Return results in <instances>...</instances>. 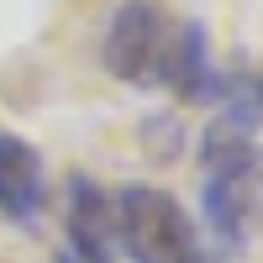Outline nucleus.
Segmentation results:
<instances>
[{
    "label": "nucleus",
    "instance_id": "f257e3e1",
    "mask_svg": "<svg viewBox=\"0 0 263 263\" xmlns=\"http://www.w3.org/2000/svg\"><path fill=\"white\" fill-rule=\"evenodd\" d=\"M200 205L221 248H242L263 205V158L237 126H211L200 147Z\"/></svg>",
    "mask_w": 263,
    "mask_h": 263
},
{
    "label": "nucleus",
    "instance_id": "f03ea898",
    "mask_svg": "<svg viewBox=\"0 0 263 263\" xmlns=\"http://www.w3.org/2000/svg\"><path fill=\"white\" fill-rule=\"evenodd\" d=\"M111 205H116V242L126 248L132 263H205L200 232L168 190L121 184Z\"/></svg>",
    "mask_w": 263,
    "mask_h": 263
},
{
    "label": "nucleus",
    "instance_id": "7ed1b4c3",
    "mask_svg": "<svg viewBox=\"0 0 263 263\" xmlns=\"http://www.w3.org/2000/svg\"><path fill=\"white\" fill-rule=\"evenodd\" d=\"M168 32L174 21L158 0H126L116 6L111 27L100 37V63L111 79H126V84H158V63H163V48H168Z\"/></svg>",
    "mask_w": 263,
    "mask_h": 263
},
{
    "label": "nucleus",
    "instance_id": "20e7f679",
    "mask_svg": "<svg viewBox=\"0 0 263 263\" xmlns=\"http://www.w3.org/2000/svg\"><path fill=\"white\" fill-rule=\"evenodd\" d=\"M63 232H69V248L84 263H116L121 242H116V205L105 195L100 179L90 174H69V190H63Z\"/></svg>",
    "mask_w": 263,
    "mask_h": 263
},
{
    "label": "nucleus",
    "instance_id": "39448f33",
    "mask_svg": "<svg viewBox=\"0 0 263 263\" xmlns=\"http://www.w3.org/2000/svg\"><path fill=\"white\" fill-rule=\"evenodd\" d=\"M42 205H48L42 153L16 132H0V216L16 227H32L42 216Z\"/></svg>",
    "mask_w": 263,
    "mask_h": 263
},
{
    "label": "nucleus",
    "instance_id": "423d86ee",
    "mask_svg": "<svg viewBox=\"0 0 263 263\" xmlns=\"http://www.w3.org/2000/svg\"><path fill=\"white\" fill-rule=\"evenodd\" d=\"M216 74L211 69V37L200 21H174L168 32V48H163V63H158V84H168L184 105H205L216 100Z\"/></svg>",
    "mask_w": 263,
    "mask_h": 263
},
{
    "label": "nucleus",
    "instance_id": "0eeeda50",
    "mask_svg": "<svg viewBox=\"0 0 263 263\" xmlns=\"http://www.w3.org/2000/svg\"><path fill=\"white\" fill-rule=\"evenodd\" d=\"M216 100L227 105V126H263V69H232L216 79Z\"/></svg>",
    "mask_w": 263,
    "mask_h": 263
},
{
    "label": "nucleus",
    "instance_id": "6e6552de",
    "mask_svg": "<svg viewBox=\"0 0 263 263\" xmlns=\"http://www.w3.org/2000/svg\"><path fill=\"white\" fill-rule=\"evenodd\" d=\"M58 263H84V258H74V253H58Z\"/></svg>",
    "mask_w": 263,
    "mask_h": 263
}]
</instances>
